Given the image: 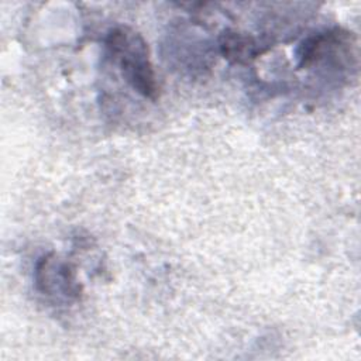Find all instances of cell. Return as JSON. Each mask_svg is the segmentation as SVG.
<instances>
[{
    "label": "cell",
    "instance_id": "obj_1",
    "mask_svg": "<svg viewBox=\"0 0 361 361\" xmlns=\"http://www.w3.org/2000/svg\"><path fill=\"white\" fill-rule=\"evenodd\" d=\"M106 48L118 63L124 80L141 96L155 100L159 86L144 38L128 27H116L106 37Z\"/></svg>",
    "mask_w": 361,
    "mask_h": 361
},
{
    "label": "cell",
    "instance_id": "obj_2",
    "mask_svg": "<svg viewBox=\"0 0 361 361\" xmlns=\"http://www.w3.org/2000/svg\"><path fill=\"white\" fill-rule=\"evenodd\" d=\"M35 285L44 295H56L78 299L80 285L76 281L75 268L69 262L59 261L54 254L39 258L35 268Z\"/></svg>",
    "mask_w": 361,
    "mask_h": 361
},
{
    "label": "cell",
    "instance_id": "obj_3",
    "mask_svg": "<svg viewBox=\"0 0 361 361\" xmlns=\"http://www.w3.org/2000/svg\"><path fill=\"white\" fill-rule=\"evenodd\" d=\"M219 49L231 63L247 65L264 54L268 47L247 32L224 30L219 37Z\"/></svg>",
    "mask_w": 361,
    "mask_h": 361
}]
</instances>
